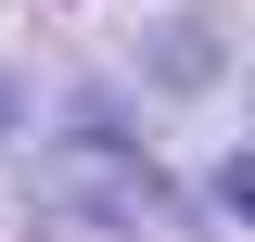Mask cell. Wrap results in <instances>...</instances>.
<instances>
[{
	"label": "cell",
	"instance_id": "2",
	"mask_svg": "<svg viewBox=\"0 0 255 242\" xmlns=\"http://www.w3.org/2000/svg\"><path fill=\"white\" fill-rule=\"evenodd\" d=\"M230 217L255 230V153H230Z\"/></svg>",
	"mask_w": 255,
	"mask_h": 242
},
{
	"label": "cell",
	"instance_id": "1",
	"mask_svg": "<svg viewBox=\"0 0 255 242\" xmlns=\"http://www.w3.org/2000/svg\"><path fill=\"white\" fill-rule=\"evenodd\" d=\"M26 217H38V242H204L179 179L115 127H64L26 179Z\"/></svg>",
	"mask_w": 255,
	"mask_h": 242
},
{
	"label": "cell",
	"instance_id": "3",
	"mask_svg": "<svg viewBox=\"0 0 255 242\" xmlns=\"http://www.w3.org/2000/svg\"><path fill=\"white\" fill-rule=\"evenodd\" d=\"M0 127H13V90H0Z\"/></svg>",
	"mask_w": 255,
	"mask_h": 242
}]
</instances>
